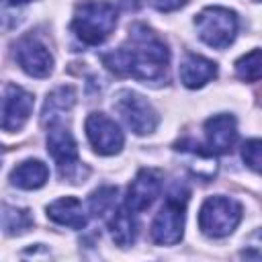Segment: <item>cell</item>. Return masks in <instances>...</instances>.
<instances>
[{"label":"cell","mask_w":262,"mask_h":262,"mask_svg":"<svg viewBox=\"0 0 262 262\" xmlns=\"http://www.w3.org/2000/svg\"><path fill=\"white\" fill-rule=\"evenodd\" d=\"M47 151L57 164L59 176L70 180V182H80L86 178L88 170L82 166L80 156H78V145L70 129H66L59 123L49 125L47 131Z\"/></svg>","instance_id":"8992f818"},{"label":"cell","mask_w":262,"mask_h":262,"mask_svg":"<svg viewBox=\"0 0 262 262\" xmlns=\"http://www.w3.org/2000/svg\"><path fill=\"white\" fill-rule=\"evenodd\" d=\"M254 2H258V0H254Z\"/></svg>","instance_id":"484cf974"},{"label":"cell","mask_w":262,"mask_h":262,"mask_svg":"<svg viewBox=\"0 0 262 262\" xmlns=\"http://www.w3.org/2000/svg\"><path fill=\"white\" fill-rule=\"evenodd\" d=\"M113 106L121 115V119L127 123V127L137 135H147V133L156 131V127L160 123L156 108L141 94H137L133 90L117 92Z\"/></svg>","instance_id":"52a82bcc"},{"label":"cell","mask_w":262,"mask_h":262,"mask_svg":"<svg viewBox=\"0 0 262 262\" xmlns=\"http://www.w3.org/2000/svg\"><path fill=\"white\" fill-rule=\"evenodd\" d=\"M0 166H2V147H0Z\"/></svg>","instance_id":"d4e9b609"},{"label":"cell","mask_w":262,"mask_h":262,"mask_svg":"<svg viewBox=\"0 0 262 262\" xmlns=\"http://www.w3.org/2000/svg\"><path fill=\"white\" fill-rule=\"evenodd\" d=\"M147 2L160 12H172V10H178L186 4V0H147Z\"/></svg>","instance_id":"603a6c76"},{"label":"cell","mask_w":262,"mask_h":262,"mask_svg":"<svg viewBox=\"0 0 262 262\" xmlns=\"http://www.w3.org/2000/svg\"><path fill=\"white\" fill-rule=\"evenodd\" d=\"M84 129H86V137H88L92 149L100 156H115L121 151V147L125 143L123 131L104 113L88 115L84 121Z\"/></svg>","instance_id":"9c48e42d"},{"label":"cell","mask_w":262,"mask_h":262,"mask_svg":"<svg viewBox=\"0 0 262 262\" xmlns=\"http://www.w3.org/2000/svg\"><path fill=\"white\" fill-rule=\"evenodd\" d=\"M217 76V66L215 61L196 55V53H186L182 63H180V82L186 88H201L207 82H211Z\"/></svg>","instance_id":"4fadbf2b"},{"label":"cell","mask_w":262,"mask_h":262,"mask_svg":"<svg viewBox=\"0 0 262 262\" xmlns=\"http://www.w3.org/2000/svg\"><path fill=\"white\" fill-rule=\"evenodd\" d=\"M33 225V217L27 209H16V207H6L4 209V227L10 235H18L29 231Z\"/></svg>","instance_id":"ffe728a7"},{"label":"cell","mask_w":262,"mask_h":262,"mask_svg":"<svg viewBox=\"0 0 262 262\" xmlns=\"http://www.w3.org/2000/svg\"><path fill=\"white\" fill-rule=\"evenodd\" d=\"M8 4H12V6H18V4H27V2H33V0H6Z\"/></svg>","instance_id":"cb8c5ba5"},{"label":"cell","mask_w":262,"mask_h":262,"mask_svg":"<svg viewBox=\"0 0 262 262\" xmlns=\"http://www.w3.org/2000/svg\"><path fill=\"white\" fill-rule=\"evenodd\" d=\"M235 74L246 82L260 80V49H252L235 61Z\"/></svg>","instance_id":"44dd1931"},{"label":"cell","mask_w":262,"mask_h":262,"mask_svg":"<svg viewBox=\"0 0 262 262\" xmlns=\"http://www.w3.org/2000/svg\"><path fill=\"white\" fill-rule=\"evenodd\" d=\"M117 203V186H100L96 188L88 199V209L94 217H100L104 213H113Z\"/></svg>","instance_id":"d6986e66"},{"label":"cell","mask_w":262,"mask_h":262,"mask_svg":"<svg viewBox=\"0 0 262 262\" xmlns=\"http://www.w3.org/2000/svg\"><path fill=\"white\" fill-rule=\"evenodd\" d=\"M242 221V205L229 196H209L199 209V227L209 237L229 235Z\"/></svg>","instance_id":"5b68a950"},{"label":"cell","mask_w":262,"mask_h":262,"mask_svg":"<svg viewBox=\"0 0 262 262\" xmlns=\"http://www.w3.org/2000/svg\"><path fill=\"white\" fill-rule=\"evenodd\" d=\"M174 149L188 156L190 158V168H192V174L196 178H203V180H211L217 172V160H215V154L205 149L203 145L194 143L192 139H182L178 143H174Z\"/></svg>","instance_id":"5bb4252c"},{"label":"cell","mask_w":262,"mask_h":262,"mask_svg":"<svg viewBox=\"0 0 262 262\" xmlns=\"http://www.w3.org/2000/svg\"><path fill=\"white\" fill-rule=\"evenodd\" d=\"M108 229H111V237L117 246H121V248L131 246L137 237V223H135L131 209L129 207L113 209V215L108 219Z\"/></svg>","instance_id":"e0dca14e"},{"label":"cell","mask_w":262,"mask_h":262,"mask_svg":"<svg viewBox=\"0 0 262 262\" xmlns=\"http://www.w3.org/2000/svg\"><path fill=\"white\" fill-rule=\"evenodd\" d=\"M35 106V98L20 86H6L0 94V129L6 133H16L25 127Z\"/></svg>","instance_id":"ba28073f"},{"label":"cell","mask_w":262,"mask_h":262,"mask_svg":"<svg viewBox=\"0 0 262 262\" xmlns=\"http://www.w3.org/2000/svg\"><path fill=\"white\" fill-rule=\"evenodd\" d=\"M194 27L203 43L213 49H225L233 43L239 20L237 14L225 6H207L194 16Z\"/></svg>","instance_id":"3957f363"},{"label":"cell","mask_w":262,"mask_h":262,"mask_svg":"<svg viewBox=\"0 0 262 262\" xmlns=\"http://www.w3.org/2000/svg\"><path fill=\"white\" fill-rule=\"evenodd\" d=\"M47 217L59 225L72 227V229H82L86 227V213L84 207L80 203V199L76 196H61L57 201H53L47 207Z\"/></svg>","instance_id":"9a60e30c"},{"label":"cell","mask_w":262,"mask_h":262,"mask_svg":"<svg viewBox=\"0 0 262 262\" xmlns=\"http://www.w3.org/2000/svg\"><path fill=\"white\" fill-rule=\"evenodd\" d=\"M162 192V172L154 168H143L131 180L125 196V207L131 211H145Z\"/></svg>","instance_id":"8fae6325"},{"label":"cell","mask_w":262,"mask_h":262,"mask_svg":"<svg viewBox=\"0 0 262 262\" xmlns=\"http://www.w3.org/2000/svg\"><path fill=\"white\" fill-rule=\"evenodd\" d=\"M205 137H207L209 151H213V154L231 151V147L237 139L235 117L221 113V115H213L211 119H207L205 121Z\"/></svg>","instance_id":"7c38bea8"},{"label":"cell","mask_w":262,"mask_h":262,"mask_svg":"<svg viewBox=\"0 0 262 262\" xmlns=\"http://www.w3.org/2000/svg\"><path fill=\"white\" fill-rule=\"evenodd\" d=\"M49 180V168L41 160H25L16 164L10 172V182L23 190L41 188Z\"/></svg>","instance_id":"2e32d148"},{"label":"cell","mask_w":262,"mask_h":262,"mask_svg":"<svg viewBox=\"0 0 262 262\" xmlns=\"http://www.w3.org/2000/svg\"><path fill=\"white\" fill-rule=\"evenodd\" d=\"M74 102H76V90L72 86H59L53 92H49L43 106V117H41L43 125L59 123V119L74 106Z\"/></svg>","instance_id":"ac0fdd59"},{"label":"cell","mask_w":262,"mask_h":262,"mask_svg":"<svg viewBox=\"0 0 262 262\" xmlns=\"http://www.w3.org/2000/svg\"><path fill=\"white\" fill-rule=\"evenodd\" d=\"M260 147H262V143H260V139H248L244 145H242V160L254 170V172H258L260 170Z\"/></svg>","instance_id":"7402d4cb"},{"label":"cell","mask_w":262,"mask_h":262,"mask_svg":"<svg viewBox=\"0 0 262 262\" xmlns=\"http://www.w3.org/2000/svg\"><path fill=\"white\" fill-rule=\"evenodd\" d=\"M102 61L119 76H131L145 84L162 82L166 78L170 51L156 31L143 23H135L129 27L127 41L119 49L104 53Z\"/></svg>","instance_id":"6da1fadb"},{"label":"cell","mask_w":262,"mask_h":262,"mask_svg":"<svg viewBox=\"0 0 262 262\" xmlns=\"http://www.w3.org/2000/svg\"><path fill=\"white\" fill-rule=\"evenodd\" d=\"M14 59L33 78H47L53 70V57L49 49L35 37H23L14 45Z\"/></svg>","instance_id":"30bf717a"},{"label":"cell","mask_w":262,"mask_h":262,"mask_svg":"<svg viewBox=\"0 0 262 262\" xmlns=\"http://www.w3.org/2000/svg\"><path fill=\"white\" fill-rule=\"evenodd\" d=\"M188 192L184 188H174L162 209L156 213L151 221V239L158 246H174L182 239L184 231V209H186Z\"/></svg>","instance_id":"277c9868"},{"label":"cell","mask_w":262,"mask_h":262,"mask_svg":"<svg viewBox=\"0 0 262 262\" xmlns=\"http://www.w3.org/2000/svg\"><path fill=\"white\" fill-rule=\"evenodd\" d=\"M117 27V10L104 0H86L76 6L72 18L74 35L86 45L102 43Z\"/></svg>","instance_id":"7a4b0ae2"}]
</instances>
